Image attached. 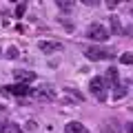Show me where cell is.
I'll return each instance as SVG.
<instances>
[{"label":"cell","instance_id":"obj_1","mask_svg":"<svg viewBox=\"0 0 133 133\" xmlns=\"http://www.w3.org/2000/svg\"><path fill=\"white\" fill-rule=\"evenodd\" d=\"M84 56L89 58L91 62H100V60H111V58H115V51H111V49H102V47H87L84 49Z\"/></svg>","mask_w":133,"mask_h":133},{"label":"cell","instance_id":"obj_2","mask_svg":"<svg viewBox=\"0 0 133 133\" xmlns=\"http://www.w3.org/2000/svg\"><path fill=\"white\" fill-rule=\"evenodd\" d=\"M89 89H91V93H93L100 102H104V100H107V82H104V78H100V76L91 78Z\"/></svg>","mask_w":133,"mask_h":133},{"label":"cell","instance_id":"obj_3","mask_svg":"<svg viewBox=\"0 0 133 133\" xmlns=\"http://www.w3.org/2000/svg\"><path fill=\"white\" fill-rule=\"evenodd\" d=\"M87 38L98 40V42H104V40H109V31H107V27H104V24L93 22L89 29H87Z\"/></svg>","mask_w":133,"mask_h":133},{"label":"cell","instance_id":"obj_4","mask_svg":"<svg viewBox=\"0 0 133 133\" xmlns=\"http://www.w3.org/2000/svg\"><path fill=\"white\" fill-rule=\"evenodd\" d=\"M5 93L22 98V95H31V93H33V89H31L29 84H9V87H5Z\"/></svg>","mask_w":133,"mask_h":133},{"label":"cell","instance_id":"obj_5","mask_svg":"<svg viewBox=\"0 0 133 133\" xmlns=\"http://www.w3.org/2000/svg\"><path fill=\"white\" fill-rule=\"evenodd\" d=\"M38 49L42 53H58L64 49V44L62 42H56V40H42V42H38Z\"/></svg>","mask_w":133,"mask_h":133},{"label":"cell","instance_id":"obj_6","mask_svg":"<svg viewBox=\"0 0 133 133\" xmlns=\"http://www.w3.org/2000/svg\"><path fill=\"white\" fill-rule=\"evenodd\" d=\"M16 78H18L22 84H29V82L36 80V73L33 71H24V69H18V71H16Z\"/></svg>","mask_w":133,"mask_h":133},{"label":"cell","instance_id":"obj_7","mask_svg":"<svg viewBox=\"0 0 133 133\" xmlns=\"http://www.w3.org/2000/svg\"><path fill=\"white\" fill-rule=\"evenodd\" d=\"M102 131L104 133H122V127H120L118 120H107L104 127H102Z\"/></svg>","mask_w":133,"mask_h":133},{"label":"cell","instance_id":"obj_8","mask_svg":"<svg viewBox=\"0 0 133 133\" xmlns=\"http://www.w3.org/2000/svg\"><path fill=\"white\" fill-rule=\"evenodd\" d=\"M64 133H89V131L84 129V124H82V122H69L64 127Z\"/></svg>","mask_w":133,"mask_h":133},{"label":"cell","instance_id":"obj_9","mask_svg":"<svg viewBox=\"0 0 133 133\" xmlns=\"http://www.w3.org/2000/svg\"><path fill=\"white\" fill-rule=\"evenodd\" d=\"M9 118H7V109H0V133H9Z\"/></svg>","mask_w":133,"mask_h":133},{"label":"cell","instance_id":"obj_10","mask_svg":"<svg viewBox=\"0 0 133 133\" xmlns=\"http://www.w3.org/2000/svg\"><path fill=\"white\" fill-rule=\"evenodd\" d=\"M38 95L40 98H47V100H53L56 98V91H53V87H44V89L38 91Z\"/></svg>","mask_w":133,"mask_h":133},{"label":"cell","instance_id":"obj_11","mask_svg":"<svg viewBox=\"0 0 133 133\" xmlns=\"http://www.w3.org/2000/svg\"><path fill=\"white\" fill-rule=\"evenodd\" d=\"M107 78L113 82V87H118V69H107Z\"/></svg>","mask_w":133,"mask_h":133},{"label":"cell","instance_id":"obj_12","mask_svg":"<svg viewBox=\"0 0 133 133\" xmlns=\"http://www.w3.org/2000/svg\"><path fill=\"white\" fill-rule=\"evenodd\" d=\"M113 89H115V91H113V98H115V100H120V98H124V95H127V89H124V87L118 84V87H113Z\"/></svg>","mask_w":133,"mask_h":133},{"label":"cell","instance_id":"obj_13","mask_svg":"<svg viewBox=\"0 0 133 133\" xmlns=\"http://www.w3.org/2000/svg\"><path fill=\"white\" fill-rule=\"evenodd\" d=\"M5 56L9 58V60H16V58L20 56V51H18V49H16V47H9V49H7V51H5Z\"/></svg>","mask_w":133,"mask_h":133},{"label":"cell","instance_id":"obj_14","mask_svg":"<svg viewBox=\"0 0 133 133\" xmlns=\"http://www.w3.org/2000/svg\"><path fill=\"white\" fill-rule=\"evenodd\" d=\"M24 11H27V2H20V5L16 7V18H22Z\"/></svg>","mask_w":133,"mask_h":133},{"label":"cell","instance_id":"obj_15","mask_svg":"<svg viewBox=\"0 0 133 133\" xmlns=\"http://www.w3.org/2000/svg\"><path fill=\"white\" fill-rule=\"evenodd\" d=\"M120 62L122 64H133V53H122L120 56Z\"/></svg>","mask_w":133,"mask_h":133},{"label":"cell","instance_id":"obj_16","mask_svg":"<svg viewBox=\"0 0 133 133\" xmlns=\"http://www.w3.org/2000/svg\"><path fill=\"white\" fill-rule=\"evenodd\" d=\"M111 29H113V31H115V33L120 36V31H122V27H120V20H118V18H111Z\"/></svg>","mask_w":133,"mask_h":133},{"label":"cell","instance_id":"obj_17","mask_svg":"<svg viewBox=\"0 0 133 133\" xmlns=\"http://www.w3.org/2000/svg\"><path fill=\"white\" fill-rule=\"evenodd\" d=\"M58 7H60V9H64V11H71V9H73V2H64V0H58Z\"/></svg>","mask_w":133,"mask_h":133},{"label":"cell","instance_id":"obj_18","mask_svg":"<svg viewBox=\"0 0 133 133\" xmlns=\"http://www.w3.org/2000/svg\"><path fill=\"white\" fill-rule=\"evenodd\" d=\"M24 129H27V131H36V129H38V122H36V120H29V122L24 124Z\"/></svg>","mask_w":133,"mask_h":133},{"label":"cell","instance_id":"obj_19","mask_svg":"<svg viewBox=\"0 0 133 133\" xmlns=\"http://www.w3.org/2000/svg\"><path fill=\"white\" fill-rule=\"evenodd\" d=\"M127 131H129V133H133V124H129V127H127Z\"/></svg>","mask_w":133,"mask_h":133},{"label":"cell","instance_id":"obj_20","mask_svg":"<svg viewBox=\"0 0 133 133\" xmlns=\"http://www.w3.org/2000/svg\"><path fill=\"white\" fill-rule=\"evenodd\" d=\"M0 56H2V49H0Z\"/></svg>","mask_w":133,"mask_h":133},{"label":"cell","instance_id":"obj_21","mask_svg":"<svg viewBox=\"0 0 133 133\" xmlns=\"http://www.w3.org/2000/svg\"><path fill=\"white\" fill-rule=\"evenodd\" d=\"M131 16H133V9H131Z\"/></svg>","mask_w":133,"mask_h":133}]
</instances>
